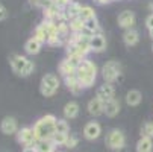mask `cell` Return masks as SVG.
I'll use <instances>...</instances> for the list:
<instances>
[{
	"mask_svg": "<svg viewBox=\"0 0 153 152\" xmlns=\"http://www.w3.org/2000/svg\"><path fill=\"white\" fill-rule=\"evenodd\" d=\"M76 78L80 82V85L83 88H90L94 85V81L97 78V67L93 61H90L88 58H85L83 61H80V64L77 66L76 70Z\"/></svg>",
	"mask_w": 153,
	"mask_h": 152,
	"instance_id": "cell-1",
	"label": "cell"
},
{
	"mask_svg": "<svg viewBox=\"0 0 153 152\" xmlns=\"http://www.w3.org/2000/svg\"><path fill=\"white\" fill-rule=\"evenodd\" d=\"M56 117L53 114H46L44 117H41L35 125H33V131L36 136V140H49L53 137L56 133Z\"/></svg>",
	"mask_w": 153,
	"mask_h": 152,
	"instance_id": "cell-2",
	"label": "cell"
},
{
	"mask_svg": "<svg viewBox=\"0 0 153 152\" xmlns=\"http://www.w3.org/2000/svg\"><path fill=\"white\" fill-rule=\"evenodd\" d=\"M9 62H11L12 70L18 76H29L33 72V69H35L33 61L27 59L26 56H21V55H11Z\"/></svg>",
	"mask_w": 153,
	"mask_h": 152,
	"instance_id": "cell-3",
	"label": "cell"
},
{
	"mask_svg": "<svg viewBox=\"0 0 153 152\" xmlns=\"http://www.w3.org/2000/svg\"><path fill=\"white\" fill-rule=\"evenodd\" d=\"M59 88V81L55 75L49 73L46 76H42L41 79V84H39V91L42 96H46V97H52Z\"/></svg>",
	"mask_w": 153,
	"mask_h": 152,
	"instance_id": "cell-4",
	"label": "cell"
},
{
	"mask_svg": "<svg viewBox=\"0 0 153 152\" xmlns=\"http://www.w3.org/2000/svg\"><path fill=\"white\" fill-rule=\"evenodd\" d=\"M120 75H121V64L118 61L111 59V61H108L105 66L102 67V76H103V79L108 84L117 81Z\"/></svg>",
	"mask_w": 153,
	"mask_h": 152,
	"instance_id": "cell-5",
	"label": "cell"
},
{
	"mask_svg": "<svg viewBox=\"0 0 153 152\" xmlns=\"http://www.w3.org/2000/svg\"><path fill=\"white\" fill-rule=\"evenodd\" d=\"M126 145V137L124 134L120 131V129H111L106 136V146L109 149H114V151H120L123 149Z\"/></svg>",
	"mask_w": 153,
	"mask_h": 152,
	"instance_id": "cell-6",
	"label": "cell"
},
{
	"mask_svg": "<svg viewBox=\"0 0 153 152\" xmlns=\"http://www.w3.org/2000/svg\"><path fill=\"white\" fill-rule=\"evenodd\" d=\"M17 142L25 145V146H33L36 143V136H35V131L33 128H29V126H25L18 129L17 133Z\"/></svg>",
	"mask_w": 153,
	"mask_h": 152,
	"instance_id": "cell-7",
	"label": "cell"
},
{
	"mask_svg": "<svg viewBox=\"0 0 153 152\" xmlns=\"http://www.w3.org/2000/svg\"><path fill=\"white\" fill-rule=\"evenodd\" d=\"M102 134V126L97 122H88L83 128V136L86 140H96Z\"/></svg>",
	"mask_w": 153,
	"mask_h": 152,
	"instance_id": "cell-8",
	"label": "cell"
},
{
	"mask_svg": "<svg viewBox=\"0 0 153 152\" xmlns=\"http://www.w3.org/2000/svg\"><path fill=\"white\" fill-rule=\"evenodd\" d=\"M135 25V14L132 11H123L118 15V26L123 29H132V26Z\"/></svg>",
	"mask_w": 153,
	"mask_h": 152,
	"instance_id": "cell-9",
	"label": "cell"
},
{
	"mask_svg": "<svg viewBox=\"0 0 153 152\" xmlns=\"http://www.w3.org/2000/svg\"><path fill=\"white\" fill-rule=\"evenodd\" d=\"M0 129L2 133L6 134V136H11V134H17L18 133V123L14 117H5L0 123Z\"/></svg>",
	"mask_w": 153,
	"mask_h": 152,
	"instance_id": "cell-10",
	"label": "cell"
},
{
	"mask_svg": "<svg viewBox=\"0 0 153 152\" xmlns=\"http://www.w3.org/2000/svg\"><path fill=\"white\" fill-rule=\"evenodd\" d=\"M114 94H115V90H114V87L111 84H103L100 85L99 88H97V93H96V97H99L100 100L106 102L109 99H114Z\"/></svg>",
	"mask_w": 153,
	"mask_h": 152,
	"instance_id": "cell-11",
	"label": "cell"
},
{
	"mask_svg": "<svg viewBox=\"0 0 153 152\" xmlns=\"http://www.w3.org/2000/svg\"><path fill=\"white\" fill-rule=\"evenodd\" d=\"M80 9H82V5H79L77 2H71L68 6L64 8V17H65V20L71 21V20H74V18H79Z\"/></svg>",
	"mask_w": 153,
	"mask_h": 152,
	"instance_id": "cell-12",
	"label": "cell"
},
{
	"mask_svg": "<svg viewBox=\"0 0 153 152\" xmlns=\"http://www.w3.org/2000/svg\"><path fill=\"white\" fill-rule=\"evenodd\" d=\"M103 110H105V114L108 117H115L118 113H120V102L114 97V99H109L105 102L103 105Z\"/></svg>",
	"mask_w": 153,
	"mask_h": 152,
	"instance_id": "cell-13",
	"label": "cell"
},
{
	"mask_svg": "<svg viewBox=\"0 0 153 152\" xmlns=\"http://www.w3.org/2000/svg\"><path fill=\"white\" fill-rule=\"evenodd\" d=\"M106 47V40L102 34H96L90 38V49L93 52H103Z\"/></svg>",
	"mask_w": 153,
	"mask_h": 152,
	"instance_id": "cell-14",
	"label": "cell"
},
{
	"mask_svg": "<svg viewBox=\"0 0 153 152\" xmlns=\"http://www.w3.org/2000/svg\"><path fill=\"white\" fill-rule=\"evenodd\" d=\"M103 105H105V102L100 100L99 97L91 99V100L88 102V113H90L91 116H94V117H97V116H100V114H105Z\"/></svg>",
	"mask_w": 153,
	"mask_h": 152,
	"instance_id": "cell-15",
	"label": "cell"
},
{
	"mask_svg": "<svg viewBox=\"0 0 153 152\" xmlns=\"http://www.w3.org/2000/svg\"><path fill=\"white\" fill-rule=\"evenodd\" d=\"M76 70H77V67L74 64H71L68 59H64L59 64V73L64 76V79L70 78V76H76Z\"/></svg>",
	"mask_w": 153,
	"mask_h": 152,
	"instance_id": "cell-16",
	"label": "cell"
},
{
	"mask_svg": "<svg viewBox=\"0 0 153 152\" xmlns=\"http://www.w3.org/2000/svg\"><path fill=\"white\" fill-rule=\"evenodd\" d=\"M33 146L38 152H55V149H56V145L52 142V139H49V140H36V143Z\"/></svg>",
	"mask_w": 153,
	"mask_h": 152,
	"instance_id": "cell-17",
	"label": "cell"
},
{
	"mask_svg": "<svg viewBox=\"0 0 153 152\" xmlns=\"http://www.w3.org/2000/svg\"><path fill=\"white\" fill-rule=\"evenodd\" d=\"M41 46H42V43H39L36 38L32 37V38H29V40L26 41L25 50H26V53H29V55H36V53H39Z\"/></svg>",
	"mask_w": 153,
	"mask_h": 152,
	"instance_id": "cell-18",
	"label": "cell"
},
{
	"mask_svg": "<svg viewBox=\"0 0 153 152\" xmlns=\"http://www.w3.org/2000/svg\"><path fill=\"white\" fill-rule=\"evenodd\" d=\"M65 84H67V88L70 90V93H73V94H80L83 90V87L80 85V82L77 81L76 76L65 78Z\"/></svg>",
	"mask_w": 153,
	"mask_h": 152,
	"instance_id": "cell-19",
	"label": "cell"
},
{
	"mask_svg": "<svg viewBox=\"0 0 153 152\" xmlns=\"http://www.w3.org/2000/svg\"><path fill=\"white\" fill-rule=\"evenodd\" d=\"M123 41L126 46H135L137 43L140 41V35L135 29H127L124 34H123Z\"/></svg>",
	"mask_w": 153,
	"mask_h": 152,
	"instance_id": "cell-20",
	"label": "cell"
},
{
	"mask_svg": "<svg viewBox=\"0 0 153 152\" xmlns=\"http://www.w3.org/2000/svg\"><path fill=\"white\" fill-rule=\"evenodd\" d=\"M79 114V103L77 102H68L64 106V117L65 119H74Z\"/></svg>",
	"mask_w": 153,
	"mask_h": 152,
	"instance_id": "cell-21",
	"label": "cell"
},
{
	"mask_svg": "<svg viewBox=\"0 0 153 152\" xmlns=\"http://www.w3.org/2000/svg\"><path fill=\"white\" fill-rule=\"evenodd\" d=\"M143 100V94L138 91V90H129L127 94H126V102L127 105L130 106H135V105H140Z\"/></svg>",
	"mask_w": 153,
	"mask_h": 152,
	"instance_id": "cell-22",
	"label": "cell"
},
{
	"mask_svg": "<svg viewBox=\"0 0 153 152\" xmlns=\"http://www.w3.org/2000/svg\"><path fill=\"white\" fill-rule=\"evenodd\" d=\"M153 151V142L152 139L141 137L137 143V152H152Z\"/></svg>",
	"mask_w": 153,
	"mask_h": 152,
	"instance_id": "cell-23",
	"label": "cell"
},
{
	"mask_svg": "<svg viewBox=\"0 0 153 152\" xmlns=\"http://www.w3.org/2000/svg\"><path fill=\"white\" fill-rule=\"evenodd\" d=\"M68 25H70V31L74 34H82L85 29V21L82 18H74V20L68 21Z\"/></svg>",
	"mask_w": 153,
	"mask_h": 152,
	"instance_id": "cell-24",
	"label": "cell"
},
{
	"mask_svg": "<svg viewBox=\"0 0 153 152\" xmlns=\"http://www.w3.org/2000/svg\"><path fill=\"white\" fill-rule=\"evenodd\" d=\"M94 17H96V12H94V9H93L91 6H82L79 18H82L83 21H86V20H90V18H94Z\"/></svg>",
	"mask_w": 153,
	"mask_h": 152,
	"instance_id": "cell-25",
	"label": "cell"
},
{
	"mask_svg": "<svg viewBox=\"0 0 153 152\" xmlns=\"http://www.w3.org/2000/svg\"><path fill=\"white\" fill-rule=\"evenodd\" d=\"M56 133H62V134L70 133V125L65 119H58L56 120Z\"/></svg>",
	"mask_w": 153,
	"mask_h": 152,
	"instance_id": "cell-26",
	"label": "cell"
},
{
	"mask_svg": "<svg viewBox=\"0 0 153 152\" xmlns=\"http://www.w3.org/2000/svg\"><path fill=\"white\" fill-rule=\"evenodd\" d=\"M67 139H68V134L55 133L53 137H52V142H53L56 146H65V143H67Z\"/></svg>",
	"mask_w": 153,
	"mask_h": 152,
	"instance_id": "cell-27",
	"label": "cell"
},
{
	"mask_svg": "<svg viewBox=\"0 0 153 152\" xmlns=\"http://www.w3.org/2000/svg\"><path fill=\"white\" fill-rule=\"evenodd\" d=\"M141 137L152 139L153 137V122H146L141 128Z\"/></svg>",
	"mask_w": 153,
	"mask_h": 152,
	"instance_id": "cell-28",
	"label": "cell"
},
{
	"mask_svg": "<svg viewBox=\"0 0 153 152\" xmlns=\"http://www.w3.org/2000/svg\"><path fill=\"white\" fill-rule=\"evenodd\" d=\"M77 143H79V139H77L74 134H68V139H67V143H65V148L73 149V148L77 146Z\"/></svg>",
	"mask_w": 153,
	"mask_h": 152,
	"instance_id": "cell-29",
	"label": "cell"
},
{
	"mask_svg": "<svg viewBox=\"0 0 153 152\" xmlns=\"http://www.w3.org/2000/svg\"><path fill=\"white\" fill-rule=\"evenodd\" d=\"M8 15H9V12H8V9L5 8V5L0 2V21H3V20H6L8 18Z\"/></svg>",
	"mask_w": 153,
	"mask_h": 152,
	"instance_id": "cell-30",
	"label": "cell"
},
{
	"mask_svg": "<svg viewBox=\"0 0 153 152\" xmlns=\"http://www.w3.org/2000/svg\"><path fill=\"white\" fill-rule=\"evenodd\" d=\"M53 2H55V5H58L59 8H65V6H68L70 3H71V0H53Z\"/></svg>",
	"mask_w": 153,
	"mask_h": 152,
	"instance_id": "cell-31",
	"label": "cell"
},
{
	"mask_svg": "<svg viewBox=\"0 0 153 152\" xmlns=\"http://www.w3.org/2000/svg\"><path fill=\"white\" fill-rule=\"evenodd\" d=\"M146 26L149 28V31L153 29V14H150V15L146 18Z\"/></svg>",
	"mask_w": 153,
	"mask_h": 152,
	"instance_id": "cell-32",
	"label": "cell"
},
{
	"mask_svg": "<svg viewBox=\"0 0 153 152\" xmlns=\"http://www.w3.org/2000/svg\"><path fill=\"white\" fill-rule=\"evenodd\" d=\"M23 152H38V151L35 149V146H26V148L23 149Z\"/></svg>",
	"mask_w": 153,
	"mask_h": 152,
	"instance_id": "cell-33",
	"label": "cell"
},
{
	"mask_svg": "<svg viewBox=\"0 0 153 152\" xmlns=\"http://www.w3.org/2000/svg\"><path fill=\"white\" fill-rule=\"evenodd\" d=\"M111 2H114V0H96V3H99V5H106V3H111Z\"/></svg>",
	"mask_w": 153,
	"mask_h": 152,
	"instance_id": "cell-34",
	"label": "cell"
},
{
	"mask_svg": "<svg viewBox=\"0 0 153 152\" xmlns=\"http://www.w3.org/2000/svg\"><path fill=\"white\" fill-rule=\"evenodd\" d=\"M38 2H39V0H30V3H32V5H35V6L38 5Z\"/></svg>",
	"mask_w": 153,
	"mask_h": 152,
	"instance_id": "cell-35",
	"label": "cell"
},
{
	"mask_svg": "<svg viewBox=\"0 0 153 152\" xmlns=\"http://www.w3.org/2000/svg\"><path fill=\"white\" fill-rule=\"evenodd\" d=\"M149 8H150V11H153V2H152V3L149 5Z\"/></svg>",
	"mask_w": 153,
	"mask_h": 152,
	"instance_id": "cell-36",
	"label": "cell"
},
{
	"mask_svg": "<svg viewBox=\"0 0 153 152\" xmlns=\"http://www.w3.org/2000/svg\"><path fill=\"white\" fill-rule=\"evenodd\" d=\"M150 37L153 38V29H150Z\"/></svg>",
	"mask_w": 153,
	"mask_h": 152,
	"instance_id": "cell-37",
	"label": "cell"
},
{
	"mask_svg": "<svg viewBox=\"0 0 153 152\" xmlns=\"http://www.w3.org/2000/svg\"><path fill=\"white\" fill-rule=\"evenodd\" d=\"M152 50H153V46H152Z\"/></svg>",
	"mask_w": 153,
	"mask_h": 152,
	"instance_id": "cell-38",
	"label": "cell"
},
{
	"mask_svg": "<svg viewBox=\"0 0 153 152\" xmlns=\"http://www.w3.org/2000/svg\"><path fill=\"white\" fill-rule=\"evenodd\" d=\"M58 152H61V151H58Z\"/></svg>",
	"mask_w": 153,
	"mask_h": 152,
	"instance_id": "cell-39",
	"label": "cell"
}]
</instances>
